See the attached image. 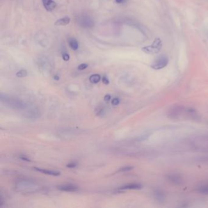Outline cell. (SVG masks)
I'll use <instances>...</instances> for the list:
<instances>
[{"mask_svg": "<svg viewBox=\"0 0 208 208\" xmlns=\"http://www.w3.org/2000/svg\"><path fill=\"white\" fill-rule=\"evenodd\" d=\"M115 1L117 3H119V4H120V3H123L125 1V0H115Z\"/></svg>", "mask_w": 208, "mask_h": 208, "instance_id": "603a6c76", "label": "cell"}, {"mask_svg": "<svg viewBox=\"0 0 208 208\" xmlns=\"http://www.w3.org/2000/svg\"><path fill=\"white\" fill-rule=\"evenodd\" d=\"M62 58L65 61H69V59H70V56H69V54L67 53L64 52L62 53Z\"/></svg>", "mask_w": 208, "mask_h": 208, "instance_id": "e0dca14e", "label": "cell"}, {"mask_svg": "<svg viewBox=\"0 0 208 208\" xmlns=\"http://www.w3.org/2000/svg\"><path fill=\"white\" fill-rule=\"evenodd\" d=\"M168 181L174 184H180L182 182V178L179 176L176 175H169L167 177Z\"/></svg>", "mask_w": 208, "mask_h": 208, "instance_id": "30bf717a", "label": "cell"}, {"mask_svg": "<svg viewBox=\"0 0 208 208\" xmlns=\"http://www.w3.org/2000/svg\"><path fill=\"white\" fill-rule=\"evenodd\" d=\"M77 23L79 26L83 28H90L94 26L95 22L93 19L87 15H82L78 17Z\"/></svg>", "mask_w": 208, "mask_h": 208, "instance_id": "7a4b0ae2", "label": "cell"}, {"mask_svg": "<svg viewBox=\"0 0 208 208\" xmlns=\"http://www.w3.org/2000/svg\"><path fill=\"white\" fill-rule=\"evenodd\" d=\"M87 67H88V64H81L78 66V69L79 70H85V69L87 68Z\"/></svg>", "mask_w": 208, "mask_h": 208, "instance_id": "d6986e66", "label": "cell"}, {"mask_svg": "<svg viewBox=\"0 0 208 208\" xmlns=\"http://www.w3.org/2000/svg\"><path fill=\"white\" fill-rule=\"evenodd\" d=\"M42 3L44 8L48 11H51L54 10L57 6L56 3L53 0H42Z\"/></svg>", "mask_w": 208, "mask_h": 208, "instance_id": "5b68a950", "label": "cell"}, {"mask_svg": "<svg viewBox=\"0 0 208 208\" xmlns=\"http://www.w3.org/2000/svg\"><path fill=\"white\" fill-rule=\"evenodd\" d=\"M54 79L56 81H59V77L58 75H55L54 77Z\"/></svg>", "mask_w": 208, "mask_h": 208, "instance_id": "cb8c5ba5", "label": "cell"}, {"mask_svg": "<svg viewBox=\"0 0 208 208\" xmlns=\"http://www.w3.org/2000/svg\"><path fill=\"white\" fill-rule=\"evenodd\" d=\"M101 80V77L99 74H94L91 75L89 78V81L92 84H97Z\"/></svg>", "mask_w": 208, "mask_h": 208, "instance_id": "7c38bea8", "label": "cell"}, {"mask_svg": "<svg viewBox=\"0 0 208 208\" xmlns=\"http://www.w3.org/2000/svg\"><path fill=\"white\" fill-rule=\"evenodd\" d=\"M58 189L59 191H64V192H77L78 191V189H79L77 186H76L75 185H73V184L61 185L58 187Z\"/></svg>", "mask_w": 208, "mask_h": 208, "instance_id": "277c9868", "label": "cell"}, {"mask_svg": "<svg viewBox=\"0 0 208 208\" xmlns=\"http://www.w3.org/2000/svg\"><path fill=\"white\" fill-rule=\"evenodd\" d=\"M68 44L69 45H70V48L74 50V51H76V50H77L79 48V44L78 41L76 40L74 38H70V39H68Z\"/></svg>", "mask_w": 208, "mask_h": 208, "instance_id": "8fae6325", "label": "cell"}, {"mask_svg": "<svg viewBox=\"0 0 208 208\" xmlns=\"http://www.w3.org/2000/svg\"><path fill=\"white\" fill-rule=\"evenodd\" d=\"M112 104L113 105V106H117L120 103V99L118 98H113L112 100V102H111Z\"/></svg>", "mask_w": 208, "mask_h": 208, "instance_id": "ac0fdd59", "label": "cell"}, {"mask_svg": "<svg viewBox=\"0 0 208 208\" xmlns=\"http://www.w3.org/2000/svg\"><path fill=\"white\" fill-rule=\"evenodd\" d=\"M77 166H78V163L75 162H70V163H68V164H67L66 167H67V168H73L77 167Z\"/></svg>", "mask_w": 208, "mask_h": 208, "instance_id": "2e32d148", "label": "cell"}, {"mask_svg": "<svg viewBox=\"0 0 208 208\" xmlns=\"http://www.w3.org/2000/svg\"><path fill=\"white\" fill-rule=\"evenodd\" d=\"M168 63V58L166 55H161L159 56L151 65L154 70H160L163 68L166 67Z\"/></svg>", "mask_w": 208, "mask_h": 208, "instance_id": "3957f363", "label": "cell"}, {"mask_svg": "<svg viewBox=\"0 0 208 208\" xmlns=\"http://www.w3.org/2000/svg\"><path fill=\"white\" fill-rule=\"evenodd\" d=\"M198 191L201 193L208 194V185H205V186L201 187L199 189Z\"/></svg>", "mask_w": 208, "mask_h": 208, "instance_id": "5bb4252c", "label": "cell"}, {"mask_svg": "<svg viewBox=\"0 0 208 208\" xmlns=\"http://www.w3.org/2000/svg\"><path fill=\"white\" fill-rule=\"evenodd\" d=\"M168 117L174 120L195 118L197 115L196 112L192 108H186L182 106H176L170 109L168 113Z\"/></svg>", "mask_w": 208, "mask_h": 208, "instance_id": "6da1fadb", "label": "cell"}, {"mask_svg": "<svg viewBox=\"0 0 208 208\" xmlns=\"http://www.w3.org/2000/svg\"><path fill=\"white\" fill-rule=\"evenodd\" d=\"M70 21L71 19L70 17H65L57 20L55 23V25L56 26H65V25L70 23Z\"/></svg>", "mask_w": 208, "mask_h": 208, "instance_id": "9c48e42d", "label": "cell"}, {"mask_svg": "<svg viewBox=\"0 0 208 208\" xmlns=\"http://www.w3.org/2000/svg\"><path fill=\"white\" fill-rule=\"evenodd\" d=\"M36 171L44 173L45 175H51V176H58L61 175L60 172H56V171H53V170H49L47 169H43V168H37V167H34L33 168Z\"/></svg>", "mask_w": 208, "mask_h": 208, "instance_id": "8992f818", "label": "cell"}, {"mask_svg": "<svg viewBox=\"0 0 208 208\" xmlns=\"http://www.w3.org/2000/svg\"><path fill=\"white\" fill-rule=\"evenodd\" d=\"M20 158L22 159V160H23V161H30V159H28V157H26V156H21L20 157Z\"/></svg>", "mask_w": 208, "mask_h": 208, "instance_id": "7402d4cb", "label": "cell"}, {"mask_svg": "<svg viewBox=\"0 0 208 208\" xmlns=\"http://www.w3.org/2000/svg\"><path fill=\"white\" fill-rule=\"evenodd\" d=\"M141 188L142 186L140 184L132 183L120 187L119 189H120V190H137V189H140Z\"/></svg>", "mask_w": 208, "mask_h": 208, "instance_id": "ba28073f", "label": "cell"}, {"mask_svg": "<svg viewBox=\"0 0 208 208\" xmlns=\"http://www.w3.org/2000/svg\"><path fill=\"white\" fill-rule=\"evenodd\" d=\"M28 75V72L26 70H20L16 73V77L18 78H24Z\"/></svg>", "mask_w": 208, "mask_h": 208, "instance_id": "4fadbf2b", "label": "cell"}, {"mask_svg": "<svg viewBox=\"0 0 208 208\" xmlns=\"http://www.w3.org/2000/svg\"><path fill=\"white\" fill-rule=\"evenodd\" d=\"M161 47V43H160V40H156L153 44L150 47H147L143 48V50L146 52H148V53H151V50L153 49H156L157 51H159V49Z\"/></svg>", "mask_w": 208, "mask_h": 208, "instance_id": "52a82bcc", "label": "cell"}, {"mask_svg": "<svg viewBox=\"0 0 208 208\" xmlns=\"http://www.w3.org/2000/svg\"><path fill=\"white\" fill-rule=\"evenodd\" d=\"M111 99V95H109V94L106 95L104 97V100L106 101V102H108V101H109Z\"/></svg>", "mask_w": 208, "mask_h": 208, "instance_id": "44dd1931", "label": "cell"}, {"mask_svg": "<svg viewBox=\"0 0 208 208\" xmlns=\"http://www.w3.org/2000/svg\"><path fill=\"white\" fill-rule=\"evenodd\" d=\"M132 168H133V167L131 166H126V167H123L122 168H120L118 170V172H128L129 171V170H131Z\"/></svg>", "mask_w": 208, "mask_h": 208, "instance_id": "9a60e30c", "label": "cell"}, {"mask_svg": "<svg viewBox=\"0 0 208 208\" xmlns=\"http://www.w3.org/2000/svg\"><path fill=\"white\" fill-rule=\"evenodd\" d=\"M102 81H103V83L106 85H108L109 84V80L108 78L106 77V76H104V77H103Z\"/></svg>", "mask_w": 208, "mask_h": 208, "instance_id": "ffe728a7", "label": "cell"}]
</instances>
